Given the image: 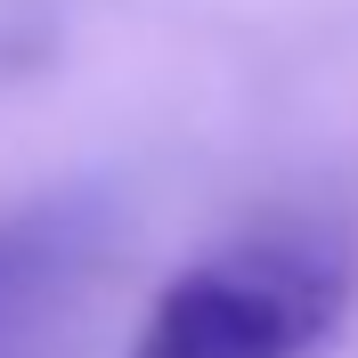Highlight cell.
<instances>
[{
    "label": "cell",
    "mask_w": 358,
    "mask_h": 358,
    "mask_svg": "<svg viewBox=\"0 0 358 358\" xmlns=\"http://www.w3.org/2000/svg\"><path fill=\"white\" fill-rule=\"evenodd\" d=\"M82 17H90V0H0V90L49 73Z\"/></svg>",
    "instance_id": "cell-3"
},
{
    "label": "cell",
    "mask_w": 358,
    "mask_h": 358,
    "mask_svg": "<svg viewBox=\"0 0 358 358\" xmlns=\"http://www.w3.org/2000/svg\"><path fill=\"white\" fill-rule=\"evenodd\" d=\"M350 252L310 236L203 252L147 301L131 358H317L350 326Z\"/></svg>",
    "instance_id": "cell-1"
},
{
    "label": "cell",
    "mask_w": 358,
    "mask_h": 358,
    "mask_svg": "<svg viewBox=\"0 0 358 358\" xmlns=\"http://www.w3.org/2000/svg\"><path fill=\"white\" fill-rule=\"evenodd\" d=\"M98 203L90 196H49L0 220V334H17L49 293L98 252Z\"/></svg>",
    "instance_id": "cell-2"
}]
</instances>
